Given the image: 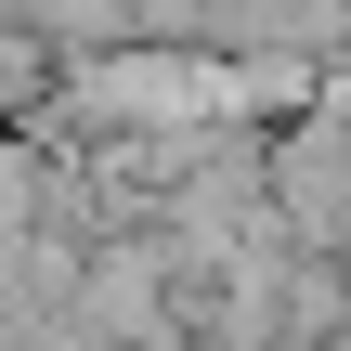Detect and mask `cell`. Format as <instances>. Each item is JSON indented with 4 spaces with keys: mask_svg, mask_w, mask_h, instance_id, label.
<instances>
[{
    "mask_svg": "<svg viewBox=\"0 0 351 351\" xmlns=\"http://www.w3.org/2000/svg\"><path fill=\"white\" fill-rule=\"evenodd\" d=\"M39 104H65V39L13 13V26H0V130H13V117H39Z\"/></svg>",
    "mask_w": 351,
    "mask_h": 351,
    "instance_id": "6da1fadb",
    "label": "cell"
}]
</instances>
